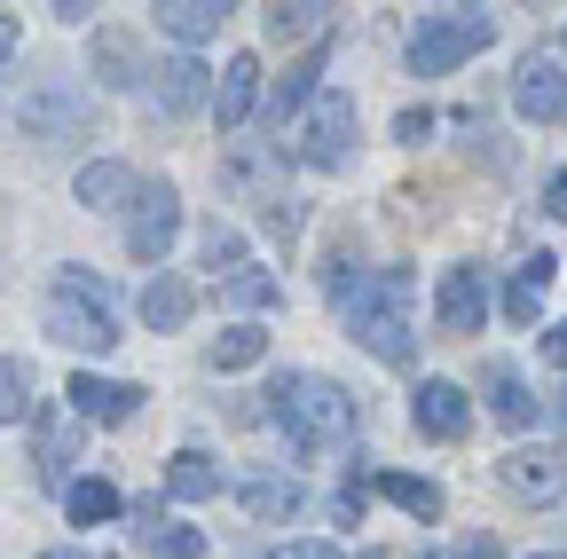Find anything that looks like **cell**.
Here are the masks:
<instances>
[{
    "label": "cell",
    "mask_w": 567,
    "mask_h": 559,
    "mask_svg": "<svg viewBox=\"0 0 567 559\" xmlns=\"http://www.w3.org/2000/svg\"><path fill=\"white\" fill-rule=\"evenodd\" d=\"M48 559H80V551H48Z\"/></svg>",
    "instance_id": "b9f144b4"
},
{
    "label": "cell",
    "mask_w": 567,
    "mask_h": 559,
    "mask_svg": "<svg viewBox=\"0 0 567 559\" xmlns=\"http://www.w3.org/2000/svg\"><path fill=\"white\" fill-rule=\"evenodd\" d=\"M323 55H331V40H316V48L292 63V72L276 80V103H268V111H276V126H284V118H300V111L323 95V87H316V80H323Z\"/></svg>",
    "instance_id": "7402d4cb"
},
{
    "label": "cell",
    "mask_w": 567,
    "mask_h": 559,
    "mask_svg": "<svg viewBox=\"0 0 567 559\" xmlns=\"http://www.w3.org/2000/svg\"><path fill=\"white\" fill-rule=\"evenodd\" d=\"M48 339L71 346V355H111L118 346V315H111V284L95 268L63 260L55 268V292H48Z\"/></svg>",
    "instance_id": "3957f363"
},
{
    "label": "cell",
    "mask_w": 567,
    "mask_h": 559,
    "mask_svg": "<svg viewBox=\"0 0 567 559\" xmlns=\"http://www.w3.org/2000/svg\"><path fill=\"white\" fill-rule=\"evenodd\" d=\"M205 268H213V276H237V268H245V237H237L229 221L205 229Z\"/></svg>",
    "instance_id": "1f68e13d"
},
{
    "label": "cell",
    "mask_w": 567,
    "mask_h": 559,
    "mask_svg": "<svg viewBox=\"0 0 567 559\" xmlns=\"http://www.w3.org/2000/svg\"><path fill=\"white\" fill-rule=\"evenodd\" d=\"M551 417H559V426H567V386H559V394H551Z\"/></svg>",
    "instance_id": "ab89813d"
},
{
    "label": "cell",
    "mask_w": 567,
    "mask_h": 559,
    "mask_svg": "<svg viewBox=\"0 0 567 559\" xmlns=\"http://www.w3.org/2000/svg\"><path fill=\"white\" fill-rule=\"evenodd\" d=\"M95 559H103V551H95Z\"/></svg>",
    "instance_id": "ee69618b"
},
{
    "label": "cell",
    "mask_w": 567,
    "mask_h": 559,
    "mask_svg": "<svg viewBox=\"0 0 567 559\" xmlns=\"http://www.w3.org/2000/svg\"><path fill=\"white\" fill-rule=\"evenodd\" d=\"M166 497H182V505H205V497H221V465H213L205 449H182V457L166 465Z\"/></svg>",
    "instance_id": "cb8c5ba5"
},
{
    "label": "cell",
    "mask_w": 567,
    "mask_h": 559,
    "mask_svg": "<svg viewBox=\"0 0 567 559\" xmlns=\"http://www.w3.org/2000/svg\"><path fill=\"white\" fill-rule=\"evenodd\" d=\"M237 497H245L252 520H292V513H308V488H300L292 473H245Z\"/></svg>",
    "instance_id": "e0dca14e"
},
{
    "label": "cell",
    "mask_w": 567,
    "mask_h": 559,
    "mask_svg": "<svg viewBox=\"0 0 567 559\" xmlns=\"http://www.w3.org/2000/svg\"><path fill=\"white\" fill-rule=\"evenodd\" d=\"M528 559H567V551H528Z\"/></svg>",
    "instance_id": "60d3db41"
},
{
    "label": "cell",
    "mask_w": 567,
    "mask_h": 559,
    "mask_svg": "<svg viewBox=\"0 0 567 559\" xmlns=\"http://www.w3.org/2000/svg\"><path fill=\"white\" fill-rule=\"evenodd\" d=\"M63 513L80 520V528H103V520H118V513H126V497L95 473V480H71V488H63Z\"/></svg>",
    "instance_id": "d4e9b609"
},
{
    "label": "cell",
    "mask_w": 567,
    "mask_h": 559,
    "mask_svg": "<svg viewBox=\"0 0 567 559\" xmlns=\"http://www.w3.org/2000/svg\"><path fill=\"white\" fill-rule=\"evenodd\" d=\"M189 315H197V284L174 276V268H158L151 284H142V323H151V331H182Z\"/></svg>",
    "instance_id": "2e32d148"
},
{
    "label": "cell",
    "mask_w": 567,
    "mask_h": 559,
    "mask_svg": "<svg viewBox=\"0 0 567 559\" xmlns=\"http://www.w3.org/2000/svg\"><path fill=\"white\" fill-rule=\"evenodd\" d=\"M126 536H134V551H151V559H205V536H197V528H182V520H166V505H158V497H142V505H134Z\"/></svg>",
    "instance_id": "7c38bea8"
},
{
    "label": "cell",
    "mask_w": 567,
    "mask_h": 559,
    "mask_svg": "<svg viewBox=\"0 0 567 559\" xmlns=\"http://www.w3.org/2000/svg\"><path fill=\"white\" fill-rule=\"evenodd\" d=\"M174 237H182V197H174L166 182H142L134 214H126V252H134L142 268H158V260L174 252Z\"/></svg>",
    "instance_id": "52a82bcc"
},
{
    "label": "cell",
    "mask_w": 567,
    "mask_h": 559,
    "mask_svg": "<svg viewBox=\"0 0 567 559\" xmlns=\"http://www.w3.org/2000/svg\"><path fill=\"white\" fill-rule=\"evenodd\" d=\"M17 32H24V24H17V9H0V63L17 55Z\"/></svg>",
    "instance_id": "74e56055"
},
{
    "label": "cell",
    "mask_w": 567,
    "mask_h": 559,
    "mask_svg": "<svg viewBox=\"0 0 567 559\" xmlns=\"http://www.w3.org/2000/svg\"><path fill=\"white\" fill-rule=\"evenodd\" d=\"M40 410V371L24 355H0V426H24Z\"/></svg>",
    "instance_id": "603a6c76"
},
{
    "label": "cell",
    "mask_w": 567,
    "mask_h": 559,
    "mask_svg": "<svg viewBox=\"0 0 567 559\" xmlns=\"http://www.w3.org/2000/svg\"><path fill=\"white\" fill-rule=\"evenodd\" d=\"M481 394H488V417L496 426H528L536 417V394H528V379H520V363H481Z\"/></svg>",
    "instance_id": "9a60e30c"
},
{
    "label": "cell",
    "mask_w": 567,
    "mask_h": 559,
    "mask_svg": "<svg viewBox=\"0 0 567 559\" xmlns=\"http://www.w3.org/2000/svg\"><path fill=\"white\" fill-rule=\"evenodd\" d=\"M268 559H339V544H284V551H268Z\"/></svg>",
    "instance_id": "8d00e7d4"
},
{
    "label": "cell",
    "mask_w": 567,
    "mask_h": 559,
    "mask_svg": "<svg viewBox=\"0 0 567 559\" xmlns=\"http://www.w3.org/2000/svg\"><path fill=\"white\" fill-rule=\"evenodd\" d=\"M354 394L339 386V379H323V371H284L276 386H268V426L284 434V449H300V457H331V449H347V434H354Z\"/></svg>",
    "instance_id": "7a4b0ae2"
},
{
    "label": "cell",
    "mask_w": 567,
    "mask_h": 559,
    "mask_svg": "<svg viewBox=\"0 0 567 559\" xmlns=\"http://www.w3.org/2000/svg\"><path fill=\"white\" fill-rule=\"evenodd\" d=\"M559 48H567V40H559Z\"/></svg>",
    "instance_id": "7bdbcfd3"
},
{
    "label": "cell",
    "mask_w": 567,
    "mask_h": 559,
    "mask_svg": "<svg viewBox=\"0 0 567 559\" xmlns=\"http://www.w3.org/2000/svg\"><path fill=\"white\" fill-rule=\"evenodd\" d=\"M544 363H567V323H551V331H544Z\"/></svg>",
    "instance_id": "f35d334b"
},
{
    "label": "cell",
    "mask_w": 567,
    "mask_h": 559,
    "mask_svg": "<svg viewBox=\"0 0 567 559\" xmlns=\"http://www.w3.org/2000/svg\"><path fill=\"white\" fill-rule=\"evenodd\" d=\"M544 214H551V221H567V166L544 182Z\"/></svg>",
    "instance_id": "d590c367"
},
{
    "label": "cell",
    "mask_w": 567,
    "mask_h": 559,
    "mask_svg": "<svg viewBox=\"0 0 567 559\" xmlns=\"http://www.w3.org/2000/svg\"><path fill=\"white\" fill-rule=\"evenodd\" d=\"M71 410L80 417H95V426H126V417L142 410V386L134 379H95V371H71Z\"/></svg>",
    "instance_id": "5bb4252c"
},
{
    "label": "cell",
    "mask_w": 567,
    "mask_h": 559,
    "mask_svg": "<svg viewBox=\"0 0 567 559\" xmlns=\"http://www.w3.org/2000/svg\"><path fill=\"white\" fill-rule=\"evenodd\" d=\"M151 17H158V32H166V40H182V48H205L213 32H221V17H229V9H221V0H158Z\"/></svg>",
    "instance_id": "ffe728a7"
},
{
    "label": "cell",
    "mask_w": 567,
    "mask_h": 559,
    "mask_svg": "<svg viewBox=\"0 0 567 559\" xmlns=\"http://www.w3.org/2000/svg\"><path fill=\"white\" fill-rule=\"evenodd\" d=\"M551 276H559V260H551V252H528V260L513 268V284H505V315H513L520 331L544 315V292H551Z\"/></svg>",
    "instance_id": "44dd1931"
},
{
    "label": "cell",
    "mask_w": 567,
    "mask_h": 559,
    "mask_svg": "<svg viewBox=\"0 0 567 559\" xmlns=\"http://www.w3.org/2000/svg\"><path fill=\"white\" fill-rule=\"evenodd\" d=\"M71 197H80L87 214H134L142 174H134V166H118V158H87L80 174H71Z\"/></svg>",
    "instance_id": "8fae6325"
},
{
    "label": "cell",
    "mask_w": 567,
    "mask_h": 559,
    "mask_svg": "<svg viewBox=\"0 0 567 559\" xmlns=\"http://www.w3.org/2000/svg\"><path fill=\"white\" fill-rule=\"evenodd\" d=\"M17 126L32 134L40 151H63V143H80V134L95 126V95L80 80H40L24 103H17Z\"/></svg>",
    "instance_id": "5b68a950"
},
{
    "label": "cell",
    "mask_w": 567,
    "mask_h": 559,
    "mask_svg": "<svg viewBox=\"0 0 567 559\" xmlns=\"http://www.w3.org/2000/svg\"><path fill=\"white\" fill-rule=\"evenodd\" d=\"M260 221H268V237L292 245V237H300V205H292V197H268V205H260Z\"/></svg>",
    "instance_id": "d6a6232c"
},
{
    "label": "cell",
    "mask_w": 567,
    "mask_h": 559,
    "mask_svg": "<svg viewBox=\"0 0 567 559\" xmlns=\"http://www.w3.org/2000/svg\"><path fill=\"white\" fill-rule=\"evenodd\" d=\"M417 559H496V536H465V544H434V551H417Z\"/></svg>",
    "instance_id": "836d02e7"
},
{
    "label": "cell",
    "mask_w": 567,
    "mask_h": 559,
    "mask_svg": "<svg viewBox=\"0 0 567 559\" xmlns=\"http://www.w3.org/2000/svg\"><path fill=\"white\" fill-rule=\"evenodd\" d=\"M292 151H300V166H316V174H339V166L354 158V103H347V95H316V103L300 111V134H292Z\"/></svg>",
    "instance_id": "8992f818"
},
{
    "label": "cell",
    "mask_w": 567,
    "mask_h": 559,
    "mask_svg": "<svg viewBox=\"0 0 567 559\" xmlns=\"http://www.w3.org/2000/svg\"><path fill=\"white\" fill-rule=\"evenodd\" d=\"M71 457H80V442H71V426H55V417H40V457H32V480H40V488H71Z\"/></svg>",
    "instance_id": "484cf974"
},
{
    "label": "cell",
    "mask_w": 567,
    "mask_h": 559,
    "mask_svg": "<svg viewBox=\"0 0 567 559\" xmlns=\"http://www.w3.org/2000/svg\"><path fill=\"white\" fill-rule=\"evenodd\" d=\"M221 300H229V308H276L284 284H276L268 268H237V276H221Z\"/></svg>",
    "instance_id": "4dcf8cb0"
},
{
    "label": "cell",
    "mask_w": 567,
    "mask_h": 559,
    "mask_svg": "<svg viewBox=\"0 0 567 559\" xmlns=\"http://www.w3.org/2000/svg\"><path fill=\"white\" fill-rule=\"evenodd\" d=\"M331 17L339 9H284V0H276L260 24H268V40H331Z\"/></svg>",
    "instance_id": "f546056e"
},
{
    "label": "cell",
    "mask_w": 567,
    "mask_h": 559,
    "mask_svg": "<svg viewBox=\"0 0 567 559\" xmlns=\"http://www.w3.org/2000/svg\"><path fill=\"white\" fill-rule=\"evenodd\" d=\"M268 355V331L260 323H229L221 339H213V371H252Z\"/></svg>",
    "instance_id": "f1b7e54d"
},
{
    "label": "cell",
    "mask_w": 567,
    "mask_h": 559,
    "mask_svg": "<svg viewBox=\"0 0 567 559\" xmlns=\"http://www.w3.org/2000/svg\"><path fill=\"white\" fill-rule=\"evenodd\" d=\"M425 134H434V111H417V103H410V111L394 118V143H425Z\"/></svg>",
    "instance_id": "e575fe53"
},
{
    "label": "cell",
    "mask_w": 567,
    "mask_h": 559,
    "mask_svg": "<svg viewBox=\"0 0 567 559\" xmlns=\"http://www.w3.org/2000/svg\"><path fill=\"white\" fill-rule=\"evenodd\" d=\"M496 480H505L520 505H544V497H559V457L551 449H513L505 465H496Z\"/></svg>",
    "instance_id": "d6986e66"
},
{
    "label": "cell",
    "mask_w": 567,
    "mask_h": 559,
    "mask_svg": "<svg viewBox=\"0 0 567 559\" xmlns=\"http://www.w3.org/2000/svg\"><path fill=\"white\" fill-rule=\"evenodd\" d=\"M95 80H103V87H134V80H151L126 32H95Z\"/></svg>",
    "instance_id": "83f0119b"
},
{
    "label": "cell",
    "mask_w": 567,
    "mask_h": 559,
    "mask_svg": "<svg viewBox=\"0 0 567 559\" xmlns=\"http://www.w3.org/2000/svg\"><path fill=\"white\" fill-rule=\"evenodd\" d=\"M410 417H417V434H434V442H457L465 434V417H473V394L457 379H417L410 394Z\"/></svg>",
    "instance_id": "4fadbf2b"
},
{
    "label": "cell",
    "mask_w": 567,
    "mask_h": 559,
    "mask_svg": "<svg viewBox=\"0 0 567 559\" xmlns=\"http://www.w3.org/2000/svg\"><path fill=\"white\" fill-rule=\"evenodd\" d=\"M488 40H496L488 9H434V17L410 24V72L417 80H442V72H457V63H473Z\"/></svg>",
    "instance_id": "277c9868"
},
{
    "label": "cell",
    "mask_w": 567,
    "mask_h": 559,
    "mask_svg": "<svg viewBox=\"0 0 567 559\" xmlns=\"http://www.w3.org/2000/svg\"><path fill=\"white\" fill-rule=\"evenodd\" d=\"M379 497L410 520H442V488L434 480H417V473H379Z\"/></svg>",
    "instance_id": "4316f807"
},
{
    "label": "cell",
    "mask_w": 567,
    "mask_h": 559,
    "mask_svg": "<svg viewBox=\"0 0 567 559\" xmlns=\"http://www.w3.org/2000/svg\"><path fill=\"white\" fill-rule=\"evenodd\" d=\"M260 103V55H229L221 63V87H213V118L221 126H245Z\"/></svg>",
    "instance_id": "ac0fdd59"
},
{
    "label": "cell",
    "mask_w": 567,
    "mask_h": 559,
    "mask_svg": "<svg viewBox=\"0 0 567 559\" xmlns=\"http://www.w3.org/2000/svg\"><path fill=\"white\" fill-rule=\"evenodd\" d=\"M513 111L528 126H567V72L551 55H528L520 72H513Z\"/></svg>",
    "instance_id": "9c48e42d"
},
{
    "label": "cell",
    "mask_w": 567,
    "mask_h": 559,
    "mask_svg": "<svg viewBox=\"0 0 567 559\" xmlns=\"http://www.w3.org/2000/svg\"><path fill=\"white\" fill-rule=\"evenodd\" d=\"M442 331H457V339H473L481 323H488V268L481 260H457L450 276H442Z\"/></svg>",
    "instance_id": "30bf717a"
},
{
    "label": "cell",
    "mask_w": 567,
    "mask_h": 559,
    "mask_svg": "<svg viewBox=\"0 0 567 559\" xmlns=\"http://www.w3.org/2000/svg\"><path fill=\"white\" fill-rule=\"evenodd\" d=\"M323 292H331L347 339L363 346V355H379L394 371L417 355V331H410V268H347V245H339L331 268H323Z\"/></svg>",
    "instance_id": "6da1fadb"
},
{
    "label": "cell",
    "mask_w": 567,
    "mask_h": 559,
    "mask_svg": "<svg viewBox=\"0 0 567 559\" xmlns=\"http://www.w3.org/2000/svg\"><path fill=\"white\" fill-rule=\"evenodd\" d=\"M142 95H151V111L158 118H189V111H205L213 103V72L197 55H166L151 80H142Z\"/></svg>",
    "instance_id": "ba28073f"
}]
</instances>
